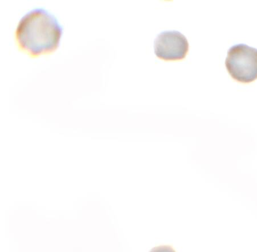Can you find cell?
<instances>
[{
    "label": "cell",
    "instance_id": "1",
    "mask_svg": "<svg viewBox=\"0 0 257 252\" xmlns=\"http://www.w3.org/2000/svg\"><path fill=\"white\" fill-rule=\"evenodd\" d=\"M62 33L56 17L39 8L28 12L20 20L16 38L21 50L37 57L54 52L60 45Z\"/></svg>",
    "mask_w": 257,
    "mask_h": 252
},
{
    "label": "cell",
    "instance_id": "4",
    "mask_svg": "<svg viewBox=\"0 0 257 252\" xmlns=\"http://www.w3.org/2000/svg\"><path fill=\"white\" fill-rule=\"evenodd\" d=\"M150 252H176V251L171 246L162 245L154 247Z\"/></svg>",
    "mask_w": 257,
    "mask_h": 252
},
{
    "label": "cell",
    "instance_id": "2",
    "mask_svg": "<svg viewBox=\"0 0 257 252\" xmlns=\"http://www.w3.org/2000/svg\"><path fill=\"white\" fill-rule=\"evenodd\" d=\"M226 68L236 81L249 83L257 79V49L239 44L227 52Z\"/></svg>",
    "mask_w": 257,
    "mask_h": 252
},
{
    "label": "cell",
    "instance_id": "3",
    "mask_svg": "<svg viewBox=\"0 0 257 252\" xmlns=\"http://www.w3.org/2000/svg\"><path fill=\"white\" fill-rule=\"evenodd\" d=\"M155 55L166 61L184 59L189 50L186 37L177 31L160 33L154 41Z\"/></svg>",
    "mask_w": 257,
    "mask_h": 252
}]
</instances>
